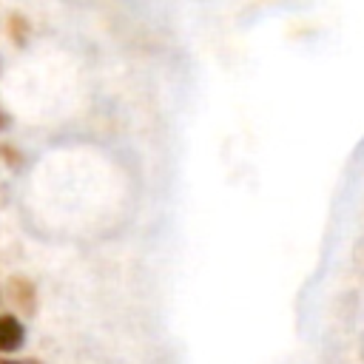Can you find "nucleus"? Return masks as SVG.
<instances>
[{"instance_id":"nucleus-3","label":"nucleus","mask_w":364,"mask_h":364,"mask_svg":"<svg viewBox=\"0 0 364 364\" xmlns=\"http://www.w3.org/2000/svg\"><path fill=\"white\" fill-rule=\"evenodd\" d=\"M28 34H31V23L23 17V14H9V37L17 43V46H26L28 43Z\"/></svg>"},{"instance_id":"nucleus-1","label":"nucleus","mask_w":364,"mask_h":364,"mask_svg":"<svg viewBox=\"0 0 364 364\" xmlns=\"http://www.w3.org/2000/svg\"><path fill=\"white\" fill-rule=\"evenodd\" d=\"M26 344V324L14 313H0V355L11 358Z\"/></svg>"},{"instance_id":"nucleus-5","label":"nucleus","mask_w":364,"mask_h":364,"mask_svg":"<svg viewBox=\"0 0 364 364\" xmlns=\"http://www.w3.org/2000/svg\"><path fill=\"white\" fill-rule=\"evenodd\" d=\"M0 364H43V361H37V358H3L0 355Z\"/></svg>"},{"instance_id":"nucleus-6","label":"nucleus","mask_w":364,"mask_h":364,"mask_svg":"<svg viewBox=\"0 0 364 364\" xmlns=\"http://www.w3.org/2000/svg\"><path fill=\"white\" fill-rule=\"evenodd\" d=\"M9 122H11V119H9V114H6V111H3V105H0V131H6V128H9Z\"/></svg>"},{"instance_id":"nucleus-4","label":"nucleus","mask_w":364,"mask_h":364,"mask_svg":"<svg viewBox=\"0 0 364 364\" xmlns=\"http://www.w3.org/2000/svg\"><path fill=\"white\" fill-rule=\"evenodd\" d=\"M0 156H3V162H6L9 168H20V165H23V154H20L14 145H9V142L0 145Z\"/></svg>"},{"instance_id":"nucleus-2","label":"nucleus","mask_w":364,"mask_h":364,"mask_svg":"<svg viewBox=\"0 0 364 364\" xmlns=\"http://www.w3.org/2000/svg\"><path fill=\"white\" fill-rule=\"evenodd\" d=\"M9 296L23 316H31L37 310V287L28 276H11L9 279Z\"/></svg>"}]
</instances>
